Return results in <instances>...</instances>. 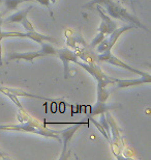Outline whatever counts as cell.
<instances>
[{
    "label": "cell",
    "mask_w": 151,
    "mask_h": 160,
    "mask_svg": "<svg viewBox=\"0 0 151 160\" xmlns=\"http://www.w3.org/2000/svg\"><path fill=\"white\" fill-rule=\"evenodd\" d=\"M133 28H137V26H134L133 24H130V25H125V26H122L119 28H116L113 32H111L109 34L108 38H105L101 43H99L97 46H96V52L97 53H102L105 51H109V50H112L113 48L114 44L116 43V41L119 39L120 36L125 31L130 30V29H133Z\"/></svg>",
    "instance_id": "cell-4"
},
{
    "label": "cell",
    "mask_w": 151,
    "mask_h": 160,
    "mask_svg": "<svg viewBox=\"0 0 151 160\" xmlns=\"http://www.w3.org/2000/svg\"><path fill=\"white\" fill-rule=\"evenodd\" d=\"M109 96H110V92L107 91L106 88L97 85V100L96 102H106L108 100Z\"/></svg>",
    "instance_id": "cell-18"
},
{
    "label": "cell",
    "mask_w": 151,
    "mask_h": 160,
    "mask_svg": "<svg viewBox=\"0 0 151 160\" xmlns=\"http://www.w3.org/2000/svg\"><path fill=\"white\" fill-rule=\"evenodd\" d=\"M44 53L40 50L29 51V52H9L7 54V60H25L32 62L35 58L44 57Z\"/></svg>",
    "instance_id": "cell-8"
},
{
    "label": "cell",
    "mask_w": 151,
    "mask_h": 160,
    "mask_svg": "<svg viewBox=\"0 0 151 160\" xmlns=\"http://www.w3.org/2000/svg\"><path fill=\"white\" fill-rule=\"evenodd\" d=\"M130 4H131V8H133V9L134 11V0H130Z\"/></svg>",
    "instance_id": "cell-26"
},
{
    "label": "cell",
    "mask_w": 151,
    "mask_h": 160,
    "mask_svg": "<svg viewBox=\"0 0 151 160\" xmlns=\"http://www.w3.org/2000/svg\"><path fill=\"white\" fill-rule=\"evenodd\" d=\"M40 51L44 53L45 56H49V55H56V50L52 45L48 44L47 42H44V43L40 44Z\"/></svg>",
    "instance_id": "cell-17"
},
{
    "label": "cell",
    "mask_w": 151,
    "mask_h": 160,
    "mask_svg": "<svg viewBox=\"0 0 151 160\" xmlns=\"http://www.w3.org/2000/svg\"><path fill=\"white\" fill-rule=\"evenodd\" d=\"M2 2H3V0H0V4H1Z\"/></svg>",
    "instance_id": "cell-27"
},
{
    "label": "cell",
    "mask_w": 151,
    "mask_h": 160,
    "mask_svg": "<svg viewBox=\"0 0 151 160\" xmlns=\"http://www.w3.org/2000/svg\"><path fill=\"white\" fill-rule=\"evenodd\" d=\"M21 24L23 25V27H24V29L26 30V31H32V30H34V27H33V25L31 24V22L28 20V19H24L23 21L21 22Z\"/></svg>",
    "instance_id": "cell-22"
},
{
    "label": "cell",
    "mask_w": 151,
    "mask_h": 160,
    "mask_svg": "<svg viewBox=\"0 0 151 160\" xmlns=\"http://www.w3.org/2000/svg\"><path fill=\"white\" fill-rule=\"evenodd\" d=\"M2 23H3V19H2V15L0 14V28L2 26Z\"/></svg>",
    "instance_id": "cell-24"
},
{
    "label": "cell",
    "mask_w": 151,
    "mask_h": 160,
    "mask_svg": "<svg viewBox=\"0 0 151 160\" xmlns=\"http://www.w3.org/2000/svg\"><path fill=\"white\" fill-rule=\"evenodd\" d=\"M6 97H8L11 100H12L14 101V103L17 105V106L19 107V109H23V106L21 105V103L19 102V100H18V98H17V96H15V95H12V94H4Z\"/></svg>",
    "instance_id": "cell-23"
},
{
    "label": "cell",
    "mask_w": 151,
    "mask_h": 160,
    "mask_svg": "<svg viewBox=\"0 0 151 160\" xmlns=\"http://www.w3.org/2000/svg\"><path fill=\"white\" fill-rule=\"evenodd\" d=\"M3 2H4L7 11H16L19 4L22 3L20 0H3Z\"/></svg>",
    "instance_id": "cell-19"
},
{
    "label": "cell",
    "mask_w": 151,
    "mask_h": 160,
    "mask_svg": "<svg viewBox=\"0 0 151 160\" xmlns=\"http://www.w3.org/2000/svg\"><path fill=\"white\" fill-rule=\"evenodd\" d=\"M0 130H6V131H24V132H30L35 133L38 135L45 136V137H51V138L57 139L58 142H61L60 137V131L52 130L47 128L45 125L40 123L33 118L29 117L28 120L25 123L19 124V125H1Z\"/></svg>",
    "instance_id": "cell-2"
},
{
    "label": "cell",
    "mask_w": 151,
    "mask_h": 160,
    "mask_svg": "<svg viewBox=\"0 0 151 160\" xmlns=\"http://www.w3.org/2000/svg\"><path fill=\"white\" fill-rule=\"evenodd\" d=\"M117 107H118V105H107L106 102H96L94 106L92 107L88 118H93V117L97 116V114L105 113L110 109H114V108H117Z\"/></svg>",
    "instance_id": "cell-13"
},
{
    "label": "cell",
    "mask_w": 151,
    "mask_h": 160,
    "mask_svg": "<svg viewBox=\"0 0 151 160\" xmlns=\"http://www.w3.org/2000/svg\"><path fill=\"white\" fill-rule=\"evenodd\" d=\"M95 4L101 5L102 8H105L106 9L105 12L110 16L111 18L119 19V20L124 21V22H130V24L137 26V28H143V29H145L146 31H149L148 28L144 24L141 23V21L136 16L130 14V12L126 11V8H123L119 2L114 1V0H91L90 2L85 4L83 8H88L91 11L93 5H95Z\"/></svg>",
    "instance_id": "cell-1"
},
{
    "label": "cell",
    "mask_w": 151,
    "mask_h": 160,
    "mask_svg": "<svg viewBox=\"0 0 151 160\" xmlns=\"http://www.w3.org/2000/svg\"><path fill=\"white\" fill-rule=\"evenodd\" d=\"M105 116H106V119H107L109 126H110L111 134L113 135V142L116 143L117 142H119V139H120V129L118 128L116 122L114 121V119L112 118L111 113L109 112V111L105 112Z\"/></svg>",
    "instance_id": "cell-15"
},
{
    "label": "cell",
    "mask_w": 151,
    "mask_h": 160,
    "mask_svg": "<svg viewBox=\"0 0 151 160\" xmlns=\"http://www.w3.org/2000/svg\"><path fill=\"white\" fill-rule=\"evenodd\" d=\"M113 80H114V82L117 84L118 88H130V86L143 84V83H150L151 82V75L150 76H146V77H143V76H141V78H138V79H127V80L117 79V78L113 77Z\"/></svg>",
    "instance_id": "cell-10"
},
{
    "label": "cell",
    "mask_w": 151,
    "mask_h": 160,
    "mask_svg": "<svg viewBox=\"0 0 151 160\" xmlns=\"http://www.w3.org/2000/svg\"><path fill=\"white\" fill-rule=\"evenodd\" d=\"M26 39H30L31 41L36 42L37 44H41L44 42H48V43H57V40L53 37H49V36H44V34H40L36 32L35 30L32 31H26Z\"/></svg>",
    "instance_id": "cell-12"
},
{
    "label": "cell",
    "mask_w": 151,
    "mask_h": 160,
    "mask_svg": "<svg viewBox=\"0 0 151 160\" xmlns=\"http://www.w3.org/2000/svg\"><path fill=\"white\" fill-rule=\"evenodd\" d=\"M6 38H26L25 32H18V31H2L0 28V66H2V47L1 42Z\"/></svg>",
    "instance_id": "cell-16"
},
{
    "label": "cell",
    "mask_w": 151,
    "mask_h": 160,
    "mask_svg": "<svg viewBox=\"0 0 151 160\" xmlns=\"http://www.w3.org/2000/svg\"><path fill=\"white\" fill-rule=\"evenodd\" d=\"M79 129V125H75L73 127H68L64 130H60V137L61 140L63 142V148H62V155H61L60 159L65 158V153L67 152V147H68L70 140H72L73 136L75 135L77 130Z\"/></svg>",
    "instance_id": "cell-9"
},
{
    "label": "cell",
    "mask_w": 151,
    "mask_h": 160,
    "mask_svg": "<svg viewBox=\"0 0 151 160\" xmlns=\"http://www.w3.org/2000/svg\"><path fill=\"white\" fill-rule=\"evenodd\" d=\"M77 65H79L80 67H82L83 69H85L89 74L92 75L93 77L96 79L97 81V85L106 88L109 84H114V80L113 77L106 75L104 72L101 71V69L96 65V63H87V62H77Z\"/></svg>",
    "instance_id": "cell-3"
},
{
    "label": "cell",
    "mask_w": 151,
    "mask_h": 160,
    "mask_svg": "<svg viewBox=\"0 0 151 160\" xmlns=\"http://www.w3.org/2000/svg\"><path fill=\"white\" fill-rule=\"evenodd\" d=\"M56 55H58L59 58L62 60L64 67V78L67 79L69 77V63H77V62H78V55L76 54L75 51L66 49V48L56 50Z\"/></svg>",
    "instance_id": "cell-7"
},
{
    "label": "cell",
    "mask_w": 151,
    "mask_h": 160,
    "mask_svg": "<svg viewBox=\"0 0 151 160\" xmlns=\"http://www.w3.org/2000/svg\"><path fill=\"white\" fill-rule=\"evenodd\" d=\"M106 38V36L104 33H101V32H98L97 34L95 36V38L93 39V41L91 42V44L89 45V49H94V48L97 46V45L101 43V42L104 40Z\"/></svg>",
    "instance_id": "cell-20"
},
{
    "label": "cell",
    "mask_w": 151,
    "mask_h": 160,
    "mask_svg": "<svg viewBox=\"0 0 151 160\" xmlns=\"http://www.w3.org/2000/svg\"><path fill=\"white\" fill-rule=\"evenodd\" d=\"M91 11L96 12L99 17L101 18V25H99V27L97 29L98 32L104 33L105 36L107 37L111 32H113V31L117 28V23L112 20V18L109 15L106 14L105 11H102V8L101 5H98V4L93 5Z\"/></svg>",
    "instance_id": "cell-6"
},
{
    "label": "cell",
    "mask_w": 151,
    "mask_h": 160,
    "mask_svg": "<svg viewBox=\"0 0 151 160\" xmlns=\"http://www.w3.org/2000/svg\"><path fill=\"white\" fill-rule=\"evenodd\" d=\"M88 120L90 121L91 123H93V124H94V126H95L96 128H97L99 132H101V133L102 134V135H104V137H106V138H107V139L109 140V142H110V140H111V139H110V137L108 136L107 132H106V131H105V129H104V128H102V126H101V125L99 124L98 122H96V121H95L94 119H93V118H88Z\"/></svg>",
    "instance_id": "cell-21"
},
{
    "label": "cell",
    "mask_w": 151,
    "mask_h": 160,
    "mask_svg": "<svg viewBox=\"0 0 151 160\" xmlns=\"http://www.w3.org/2000/svg\"><path fill=\"white\" fill-rule=\"evenodd\" d=\"M32 8H33V6L30 5V6H28L27 8H25V9L16 12L15 14L8 16V17L5 19V22H6V23H21L24 19L27 18L28 12H29V11Z\"/></svg>",
    "instance_id": "cell-14"
},
{
    "label": "cell",
    "mask_w": 151,
    "mask_h": 160,
    "mask_svg": "<svg viewBox=\"0 0 151 160\" xmlns=\"http://www.w3.org/2000/svg\"><path fill=\"white\" fill-rule=\"evenodd\" d=\"M0 92H2L3 95H4V94H12V95L17 96V97H30V98H33V99H40V100L48 101V102H57V101H59V100H54V99L40 97V96H36V95H31V94H28V92H26L20 91V89L1 88V86H0Z\"/></svg>",
    "instance_id": "cell-11"
},
{
    "label": "cell",
    "mask_w": 151,
    "mask_h": 160,
    "mask_svg": "<svg viewBox=\"0 0 151 160\" xmlns=\"http://www.w3.org/2000/svg\"><path fill=\"white\" fill-rule=\"evenodd\" d=\"M2 157H4V153H3L1 150H0V158H2Z\"/></svg>",
    "instance_id": "cell-25"
},
{
    "label": "cell",
    "mask_w": 151,
    "mask_h": 160,
    "mask_svg": "<svg viewBox=\"0 0 151 160\" xmlns=\"http://www.w3.org/2000/svg\"><path fill=\"white\" fill-rule=\"evenodd\" d=\"M97 60L98 62H107V63H111L113 66H117V67H120L122 69H125L127 71H130L134 74H137L139 76H143V77H146V76H150L149 73H145V72H142L140 70H137L133 68V67L126 65L125 62H123L122 60H120L119 58H117L116 56H114L112 54L111 50L109 51H105L102 53H99L97 55Z\"/></svg>",
    "instance_id": "cell-5"
}]
</instances>
